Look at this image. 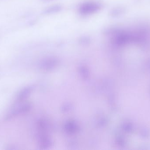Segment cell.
Masks as SVG:
<instances>
[{
	"instance_id": "1",
	"label": "cell",
	"mask_w": 150,
	"mask_h": 150,
	"mask_svg": "<svg viewBox=\"0 0 150 150\" xmlns=\"http://www.w3.org/2000/svg\"><path fill=\"white\" fill-rule=\"evenodd\" d=\"M30 106L28 103H17L5 116L6 120L11 119L17 116L26 112L30 110Z\"/></svg>"
},
{
	"instance_id": "2",
	"label": "cell",
	"mask_w": 150,
	"mask_h": 150,
	"mask_svg": "<svg viewBox=\"0 0 150 150\" xmlns=\"http://www.w3.org/2000/svg\"><path fill=\"white\" fill-rule=\"evenodd\" d=\"M100 5L94 2H89L82 4L80 8V11L84 14L93 13L99 9Z\"/></svg>"
},
{
	"instance_id": "3",
	"label": "cell",
	"mask_w": 150,
	"mask_h": 150,
	"mask_svg": "<svg viewBox=\"0 0 150 150\" xmlns=\"http://www.w3.org/2000/svg\"><path fill=\"white\" fill-rule=\"evenodd\" d=\"M31 89L30 87H25L22 89L18 93L16 98V103H20L25 100L30 93Z\"/></svg>"
}]
</instances>
